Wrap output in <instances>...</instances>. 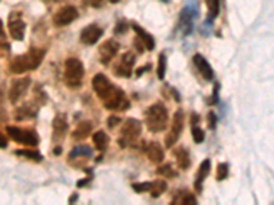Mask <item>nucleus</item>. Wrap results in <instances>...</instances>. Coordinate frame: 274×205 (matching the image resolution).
<instances>
[{
  "mask_svg": "<svg viewBox=\"0 0 274 205\" xmlns=\"http://www.w3.org/2000/svg\"><path fill=\"white\" fill-rule=\"evenodd\" d=\"M50 2H54V3H58V2H60V0H50Z\"/></svg>",
  "mask_w": 274,
  "mask_h": 205,
  "instance_id": "nucleus-46",
  "label": "nucleus"
},
{
  "mask_svg": "<svg viewBox=\"0 0 274 205\" xmlns=\"http://www.w3.org/2000/svg\"><path fill=\"white\" fill-rule=\"evenodd\" d=\"M45 58V50L43 48H30L26 54L15 56L10 63V71L13 74H22L28 71L39 69Z\"/></svg>",
  "mask_w": 274,
  "mask_h": 205,
  "instance_id": "nucleus-1",
  "label": "nucleus"
},
{
  "mask_svg": "<svg viewBox=\"0 0 274 205\" xmlns=\"http://www.w3.org/2000/svg\"><path fill=\"white\" fill-rule=\"evenodd\" d=\"M3 101H2V96H0V120H3L5 119V116H6V112L5 110H3Z\"/></svg>",
  "mask_w": 274,
  "mask_h": 205,
  "instance_id": "nucleus-43",
  "label": "nucleus"
},
{
  "mask_svg": "<svg viewBox=\"0 0 274 205\" xmlns=\"http://www.w3.org/2000/svg\"><path fill=\"white\" fill-rule=\"evenodd\" d=\"M85 69L82 62L77 58H69L65 62V84L70 89H77L82 85Z\"/></svg>",
  "mask_w": 274,
  "mask_h": 205,
  "instance_id": "nucleus-3",
  "label": "nucleus"
},
{
  "mask_svg": "<svg viewBox=\"0 0 274 205\" xmlns=\"http://www.w3.org/2000/svg\"><path fill=\"white\" fill-rule=\"evenodd\" d=\"M132 189L136 193H145V191H150L151 189V182H140V183H133Z\"/></svg>",
  "mask_w": 274,
  "mask_h": 205,
  "instance_id": "nucleus-34",
  "label": "nucleus"
},
{
  "mask_svg": "<svg viewBox=\"0 0 274 205\" xmlns=\"http://www.w3.org/2000/svg\"><path fill=\"white\" fill-rule=\"evenodd\" d=\"M92 88H94L95 93L102 101L107 100L110 96L114 93V90L117 89V86H114V84L105 74H102V73H99V74H96L94 77V80H92Z\"/></svg>",
  "mask_w": 274,
  "mask_h": 205,
  "instance_id": "nucleus-6",
  "label": "nucleus"
},
{
  "mask_svg": "<svg viewBox=\"0 0 274 205\" xmlns=\"http://www.w3.org/2000/svg\"><path fill=\"white\" fill-rule=\"evenodd\" d=\"M126 30H128L126 22H125V21H121V22H118V24L115 25L114 33H117V35H122V33H125Z\"/></svg>",
  "mask_w": 274,
  "mask_h": 205,
  "instance_id": "nucleus-37",
  "label": "nucleus"
},
{
  "mask_svg": "<svg viewBox=\"0 0 274 205\" xmlns=\"http://www.w3.org/2000/svg\"><path fill=\"white\" fill-rule=\"evenodd\" d=\"M54 153L55 155H60V153H62V146H56L54 150Z\"/></svg>",
  "mask_w": 274,
  "mask_h": 205,
  "instance_id": "nucleus-44",
  "label": "nucleus"
},
{
  "mask_svg": "<svg viewBox=\"0 0 274 205\" xmlns=\"http://www.w3.org/2000/svg\"><path fill=\"white\" fill-rule=\"evenodd\" d=\"M182 194H177L173 200V204H182V205H196L198 200L190 191H181Z\"/></svg>",
  "mask_w": 274,
  "mask_h": 205,
  "instance_id": "nucleus-26",
  "label": "nucleus"
},
{
  "mask_svg": "<svg viewBox=\"0 0 274 205\" xmlns=\"http://www.w3.org/2000/svg\"><path fill=\"white\" fill-rule=\"evenodd\" d=\"M92 133V123L88 120L81 122L80 125L75 127V130L73 131V138L74 140H84L88 135Z\"/></svg>",
  "mask_w": 274,
  "mask_h": 205,
  "instance_id": "nucleus-23",
  "label": "nucleus"
},
{
  "mask_svg": "<svg viewBox=\"0 0 274 205\" xmlns=\"http://www.w3.org/2000/svg\"><path fill=\"white\" fill-rule=\"evenodd\" d=\"M15 155L18 156H25V157H28V159H30V160H35V161H41L43 160V156L37 152V150L35 149H24V150H17L15 152Z\"/></svg>",
  "mask_w": 274,
  "mask_h": 205,
  "instance_id": "nucleus-28",
  "label": "nucleus"
},
{
  "mask_svg": "<svg viewBox=\"0 0 274 205\" xmlns=\"http://www.w3.org/2000/svg\"><path fill=\"white\" fill-rule=\"evenodd\" d=\"M0 48H9L7 36H6L5 26H3V22H2V20H0Z\"/></svg>",
  "mask_w": 274,
  "mask_h": 205,
  "instance_id": "nucleus-35",
  "label": "nucleus"
},
{
  "mask_svg": "<svg viewBox=\"0 0 274 205\" xmlns=\"http://www.w3.org/2000/svg\"><path fill=\"white\" fill-rule=\"evenodd\" d=\"M92 141H94V145H95L96 149L99 152H105L109 146L110 138L105 131H96L95 134L92 135Z\"/></svg>",
  "mask_w": 274,
  "mask_h": 205,
  "instance_id": "nucleus-24",
  "label": "nucleus"
},
{
  "mask_svg": "<svg viewBox=\"0 0 274 205\" xmlns=\"http://www.w3.org/2000/svg\"><path fill=\"white\" fill-rule=\"evenodd\" d=\"M166 190H167V183L164 180H154V182H151L150 193L154 198L162 195Z\"/></svg>",
  "mask_w": 274,
  "mask_h": 205,
  "instance_id": "nucleus-27",
  "label": "nucleus"
},
{
  "mask_svg": "<svg viewBox=\"0 0 274 205\" xmlns=\"http://www.w3.org/2000/svg\"><path fill=\"white\" fill-rule=\"evenodd\" d=\"M198 15L196 6H185L179 13V30L184 36H188L194 30L195 17Z\"/></svg>",
  "mask_w": 274,
  "mask_h": 205,
  "instance_id": "nucleus-10",
  "label": "nucleus"
},
{
  "mask_svg": "<svg viewBox=\"0 0 274 205\" xmlns=\"http://www.w3.org/2000/svg\"><path fill=\"white\" fill-rule=\"evenodd\" d=\"M132 28H133V30L136 32V35H137V39H139L141 43H143V45H144V48H147L148 51H152L155 48V40L154 37L148 33V32H145L143 28L140 25H137V24H132Z\"/></svg>",
  "mask_w": 274,
  "mask_h": 205,
  "instance_id": "nucleus-20",
  "label": "nucleus"
},
{
  "mask_svg": "<svg viewBox=\"0 0 274 205\" xmlns=\"http://www.w3.org/2000/svg\"><path fill=\"white\" fill-rule=\"evenodd\" d=\"M105 3V0H89V5L94 7V9H100Z\"/></svg>",
  "mask_w": 274,
  "mask_h": 205,
  "instance_id": "nucleus-39",
  "label": "nucleus"
},
{
  "mask_svg": "<svg viewBox=\"0 0 274 205\" xmlns=\"http://www.w3.org/2000/svg\"><path fill=\"white\" fill-rule=\"evenodd\" d=\"M77 18H78V11H77L74 6H65V7H62L55 13L52 21H54L55 26L60 28V26L70 25Z\"/></svg>",
  "mask_w": 274,
  "mask_h": 205,
  "instance_id": "nucleus-11",
  "label": "nucleus"
},
{
  "mask_svg": "<svg viewBox=\"0 0 274 205\" xmlns=\"http://www.w3.org/2000/svg\"><path fill=\"white\" fill-rule=\"evenodd\" d=\"M207 125H209L210 130H214L217 126V115L214 112H209L207 114Z\"/></svg>",
  "mask_w": 274,
  "mask_h": 205,
  "instance_id": "nucleus-36",
  "label": "nucleus"
},
{
  "mask_svg": "<svg viewBox=\"0 0 274 205\" xmlns=\"http://www.w3.org/2000/svg\"><path fill=\"white\" fill-rule=\"evenodd\" d=\"M166 69H167V58L164 54H160L159 58H158V71H156V75L159 80H163L164 75H166Z\"/></svg>",
  "mask_w": 274,
  "mask_h": 205,
  "instance_id": "nucleus-30",
  "label": "nucleus"
},
{
  "mask_svg": "<svg viewBox=\"0 0 274 205\" xmlns=\"http://www.w3.org/2000/svg\"><path fill=\"white\" fill-rule=\"evenodd\" d=\"M151 69V66L150 65H147L144 66V67H141V69H137V71H136V74H137V77H140V75L143 74L144 71H148Z\"/></svg>",
  "mask_w": 274,
  "mask_h": 205,
  "instance_id": "nucleus-41",
  "label": "nucleus"
},
{
  "mask_svg": "<svg viewBox=\"0 0 274 205\" xmlns=\"http://www.w3.org/2000/svg\"><path fill=\"white\" fill-rule=\"evenodd\" d=\"M40 103H26V104L21 105L18 110L15 111V119L17 120H25V119H33L37 115Z\"/></svg>",
  "mask_w": 274,
  "mask_h": 205,
  "instance_id": "nucleus-18",
  "label": "nucleus"
},
{
  "mask_svg": "<svg viewBox=\"0 0 274 205\" xmlns=\"http://www.w3.org/2000/svg\"><path fill=\"white\" fill-rule=\"evenodd\" d=\"M145 153L152 163H162L164 159V152L158 142H150L145 148Z\"/></svg>",
  "mask_w": 274,
  "mask_h": 205,
  "instance_id": "nucleus-21",
  "label": "nucleus"
},
{
  "mask_svg": "<svg viewBox=\"0 0 274 205\" xmlns=\"http://www.w3.org/2000/svg\"><path fill=\"white\" fill-rule=\"evenodd\" d=\"M228 174H229V165L226 163H219L217 167V180L226 179Z\"/></svg>",
  "mask_w": 274,
  "mask_h": 205,
  "instance_id": "nucleus-32",
  "label": "nucleus"
},
{
  "mask_svg": "<svg viewBox=\"0 0 274 205\" xmlns=\"http://www.w3.org/2000/svg\"><path fill=\"white\" fill-rule=\"evenodd\" d=\"M7 144H9V142H7V138H6L5 135L0 133V148H6V146H7Z\"/></svg>",
  "mask_w": 274,
  "mask_h": 205,
  "instance_id": "nucleus-42",
  "label": "nucleus"
},
{
  "mask_svg": "<svg viewBox=\"0 0 274 205\" xmlns=\"http://www.w3.org/2000/svg\"><path fill=\"white\" fill-rule=\"evenodd\" d=\"M191 131H192V137L196 144H200L205 141V131L202 130L199 125H192L191 126Z\"/></svg>",
  "mask_w": 274,
  "mask_h": 205,
  "instance_id": "nucleus-31",
  "label": "nucleus"
},
{
  "mask_svg": "<svg viewBox=\"0 0 274 205\" xmlns=\"http://www.w3.org/2000/svg\"><path fill=\"white\" fill-rule=\"evenodd\" d=\"M121 122V119L118 116H110L109 120H107V126H109L110 129H114L115 126L118 125Z\"/></svg>",
  "mask_w": 274,
  "mask_h": 205,
  "instance_id": "nucleus-38",
  "label": "nucleus"
},
{
  "mask_svg": "<svg viewBox=\"0 0 274 205\" xmlns=\"http://www.w3.org/2000/svg\"><path fill=\"white\" fill-rule=\"evenodd\" d=\"M210 171H211V161H210V159H206L199 165V170H198V174H196V179H195V189H196V191L200 193V191L203 190V182L209 176Z\"/></svg>",
  "mask_w": 274,
  "mask_h": 205,
  "instance_id": "nucleus-19",
  "label": "nucleus"
},
{
  "mask_svg": "<svg viewBox=\"0 0 274 205\" xmlns=\"http://www.w3.org/2000/svg\"><path fill=\"white\" fill-rule=\"evenodd\" d=\"M141 130H143V126H141V122L137 119H126V122L122 126L120 133V145L122 148H126V146L135 145V142L139 140L140 134H141Z\"/></svg>",
  "mask_w": 274,
  "mask_h": 205,
  "instance_id": "nucleus-4",
  "label": "nucleus"
},
{
  "mask_svg": "<svg viewBox=\"0 0 274 205\" xmlns=\"http://www.w3.org/2000/svg\"><path fill=\"white\" fill-rule=\"evenodd\" d=\"M136 58L135 54L132 52H126L121 56V60L118 62V65L115 67V74L122 78H129L133 71V66H135Z\"/></svg>",
  "mask_w": 274,
  "mask_h": 205,
  "instance_id": "nucleus-15",
  "label": "nucleus"
},
{
  "mask_svg": "<svg viewBox=\"0 0 274 205\" xmlns=\"http://www.w3.org/2000/svg\"><path fill=\"white\" fill-rule=\"evenodd\" d=\"M182 130H184V112L178 110L175 111L170 133L166 135V148L170 149V148H173L175 145V142L178 141L179 135L182 134Z\"/></svg>",
  "mask_w": 274,
  "mask_h": 205,
  "instance_id": "nucleus-8",
  "label": "nucleus"
},
{
  "mask_svg": "<svg viewBox=\"0 0 274 205\" xmlns=\"http://www.w3.org/2000/svg\"><path fill=\"white\" fill-rule=\"evenodd\" d=\"M30 82H32L30 77H24L20 80L13 81L10 90H9V99H10L11 104H17L25 96L26 90L29 89Z\"/></svg>",
  "mask_w": 274,
  "mask_h": 205,
  "instance_id": "nucleus-12",
  "label": "nucleus"
},
{
  "mask_svg": "<svg viewBox=\"0 0 274 205\" xmlns=\"http://www.w3.org/2000/svg\"><path fill=\"white\" fill-rule=\"evenodd\" d=\"M118 2H120V0H110V3H113V5H114V3H118Z\"/></svg>",
  "mask_w": 274,
  "mask_h": 205,
  "instance_id": "nucleus-45",
  "label": "nucleus"
},
{
  "mask_svg": "<svg viewBox=\"0 0 274 205\" xmlns=\"http://www.w3.org/2000/svg\"><path fill=\"white\" fill-rule=\"evenodd\" d=\"M209 7V21H214L219 14V0H207Z\"/></svg>",
  "mask_w": 274,
  "mask_h": 205,
  "instance_id": "nucleus-29",
  "label": "nucleus"
},
{
  "mask_svg": "<svg viewBox=\"0 0 274 205\" xmlns=\"http://www.w3.org/2000/svg\"><path fill=\"white\" fill-rule=\"evenodd\" d=\"M7 25H9V30H10L11 37L17 41H22L25 37L26 24L22 20V14L20 11H13L9 15L7 20Z\"/></svg>",
  "mask_w": 274,
  "mask_h": 205,
  "instance_id": "nucleus-7",
  "label": "nucleus"
},
{
  "mask_svg": "<svg viewBox=\"0 0 274 205\" xmlns=\"http://www.w3.org/2000/svg\"><path fill=\"white\" fill-rule=\"evenodd\" d=\"M162 2H163V3H169L170 0H162Z\"/></svg>",
  "mask_w": 274,
  "mask_h": 205,
  "instance_id": "nucleus-47",
  "label": "nucleus"
},
{
  "mask_svg": "<svg viewBox=\"0 0 274 205\" xmlns=\"http://www.w3.org/2000/svg\"><path fill=\"white\" fill-rule=\"evenodd\" d=\"M103 105H105V108L110 111H126L129 110L130 103L124 90L117 88L114 93L110 96L107 100L103 101Z\"/></svg>",
  "mask_w": 274,
  "mask_h": 205,
  "instance_id": "nucleus-9",
  "label": "nucleus"
},
{
  "mask_svg": "<svg viewBox=\"0 0 274 205\" xmlns=\"http://www.w3.org/2000/svg\"><path fill=\"white\" fill-rule=\"evenodd\" d=\"M218 89L219 85L217 84V85H215V89L213 90V103H217V101H218Z\"/></svg>",
  "mask_w": 274,
  "mask_h": 205,
  "instance_id": "nucleus-40",
  "label": "nucleus"
},
{
  "mask_svg": "<svg viewBox=\"0 0 274 205\" xmlns=\"http://www.w3.org/2000/svg\"><path fill=\"white\" fill-rule=\"evenodd\" d=\"M194 65L196 66V69L199 70L200 75L205 78L206 81H213L214 80V70L213 67L210 66L205 56H202L200 54H196L194 56Z\"/></svg>",
  "mask_w": 274,
  "mask_h": 205,
  "instance_id": "nucleus-17",
  "label": "nucleus"
},
{
  "mask_svg": "<svg viewBox=\"0 0 274 205\" xmlns=\"http://www.w3.org/2000/svg\"><path fill=\"white\" fill-rule=\"evenodd\" d=\"M145 123L148 130L152 133H160L167 127L169 114L162 103H155L145 111Z\"/></svg>",
  "mask_w": 274,
  "mask_h": 205,
  "instance_id": "nucleus-2",
  "label": "nucleus"
},
{
  "mask_svg": "<svg viewBox=\"0 0 274 205\" xmlns=\"http://www.w3.org/2000/svg\"><path fill=\"white\" fill-rule=\"evenodd\" d=\"M175 160H177V165L179 170H188L191 167V156L190 152L185 149L184 146H179L174 150Z\"/></svg>",
  "mask_w": 274,
  "mask_h": 205,
  "instance_id": "nucleus-22",
  "label": "nucleus"
},
{
  "mask_svg": "<svg viewBox=\"0 0 274 205\" xmlns=\"http://www.w3.org/2000/svg\"><path fill=\"white\" fill-rule=\"evenodd\" d=\"M118 51H120V44L117 43L113 39H110V40H106L103 44L99 47V58H100V63L102 65L107 66L111 62V60L114 59L117 54H118Z\"/></svg>",
  "mask_w": 274,
  "mask_h": 205,
  "instance_id": "nucleus-13",
  "label": "nucleus"
},
{
  "mask_svg": "<svg viewBox=\"0 0 274 205\" xmlns=\"http://www.w3.org/2000/svg\"><path fill=\"white\" fill-rule=\"evenodd\" d=\"M69 130V123L65 115H56L52 122V141L59 142L66 137Z\"/></svg>",
  "mask_w": 274,
  "mask_h": 205,
  "instance_id": "nucleus-16",
  "label": "nucleus"
},
{
  "mask_svg": "<svg viewBox=\"0 0 274 205\" xmlns=\"http://www.w3.org/2000/svg\"><path fill=\"white\" fill-rule=\"evenodd\" d=\"M94 153V150L90 149L88 145H80L75 146L74 149L69 153V160H74V159H88Z\"/></svg>",
  "mask_w": 274,
  "mask_h": 205,
  "instance_id": "nucleus-25",
  "label": "nucleus"
},
{
  "mask_svg": "<svg viewBox=\"0 0 274 205\" xmlns=\"http://www.w3.org/2000/svg\"><path fill=\"white\" fill-rule=\"evenodd\" d=\"M6 131H7V134H9L10 138H13L18 144H22V145L35 148L40 142L39 134L35 130H32V129H24V127H17V126H7Z\"/></svg>",
  "mask_w": 274,
  "mask_h": 205,
  "instance_id": "nucleus-5",
  "label": "nucleus"
},
{
  "mask_svg": "<svg viewBox=\"0 0 274 205\" xmlns=\"http://www.w3.org/2000/svg\"><path fill=\"white\" fill-rule=\"evenodd\" d=\"M103 36V29L96 24L85 26L80 33V41L85 45H94L102 39Z\"/></svg>",
  "mask_w": 274,
  "mask_h": 205,
  "instance_id": "nucleus-14",
  "label": "nucleus"
},
{
  "mask_svg": "<svg viewBox=\"0 0 274 205\" xmlns=\"http://www.w3.org/2000/svg\"><path fill=\"white\" fill-rule=\"evenodd\" d=\"M156 172H158V175H163L166 176V178H175V176H177V172L173 171V168H171V165L170 164L162 165V167L158 168Z\"/></svg>",
  "mask_w": 274,
  "mask_h": 205,
  "instance_id": "nucleus-33",
  "label": "nucleus"
}]
</instances>
